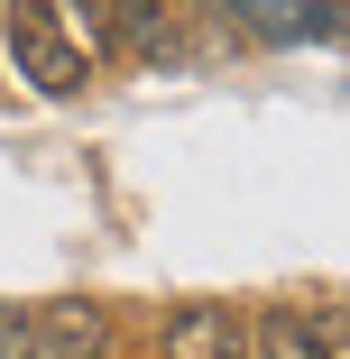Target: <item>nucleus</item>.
Returning <instances> with one entry per match:
<instances>
[{"label":"nucleus","instance_id":"obj_3","mask_svg":"<svg viewBox=\"0 0 350 359\" xmlns=\"http://www.w3.org/2000/svg\"><path fill=\"white\" fill-rule=\"evenodd\" d=\"M157 359H249V313L240 304H175L157 323Z\"/></svg>","mask_w":350,"mask_h":359},{"label":"nucleus","instance_id":"obj_1","mask_svg":"<svg viewBox=\"0 0 350 359\" xmlns=\"http://www.w3.org/2000/svg\"><path fill=\"white\" fill-rule=\"evenodd\" d=\"M0 55H10V74L28 93H46V102L93 93V65H83V46L65 37V19L46 0H0Z\"/></svg>","mask_w":350,"mask_h":359},{"label":"nucleus","instance_id":"obj_6","mask_svg":"<svg viewBox=\"0 0 350 359\" xmlns=\"http://www.w3.org/2000/svg\"><path fill=\"white\" fill-rule=\"evenodd\" d=\"M0 359H37V341H28V304H0Z\"/></svg>","mask_w":350,"mask_h":359},{"label":"nucleus","instance_id":"obj_2","mask_svg":"<svg viewBox=\"0 0 350 359\" xmlns=\"http://www.w3.org/2000/svg\"><path fill=\"white\" fill-rule=\"evenodd\" d=\"M28 341L37 359H120V323L102 295H46L28 304Z\"/></svg>","mask_w":350,"mask_h":359},{"label":"nucleus","instance_id":"obj_4","mask_svg":"<svg viewBox=\"0 0 350 359\" xmlns=\"http://www.w3.org/2000/svg\"><path fill=\"white\" fill-rule=\"evenodd\" d=\"M249 359H332V350H323V323L304 304H258L249 313Z\"/></svg>","mask_w":350,"mask_h":359},{"label":"nucleus","instance_id":"obj_5","mask_svg":"<svg viewBox=\"0 0 350 359\" xmlns=\"http://www.w3.org/2000/svg\"><path fill=\"white\" fill-rule=\"evenodd\" d=\"M46 10L65 19V37L83 46V65H111L120 55V0H46Z\"/></svg>","mask_w":350,"mask_h":359}]
</instances>
